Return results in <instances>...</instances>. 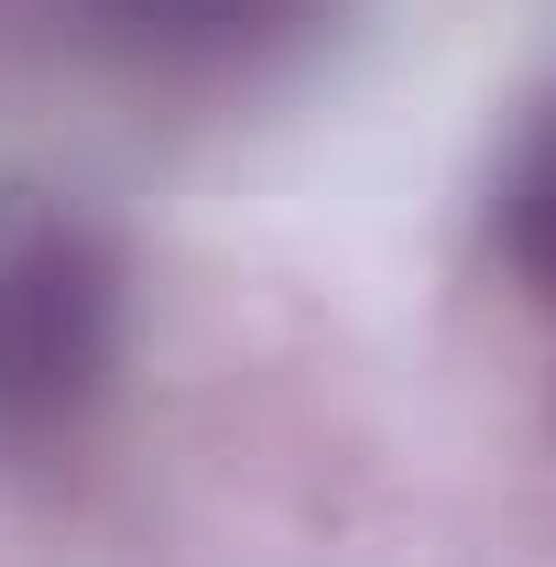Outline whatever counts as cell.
<instances>
[{
	"mask_svg": "<svg viewBox=\"0 0 556 567\" xmlns=\"http://www.w3.org/2000/svg\"><path fill=\"white\" fill-rule=\"evenodd\" d=\"M121 371V251L66 197L0 208V470L66 447Z\"/></svg>",
	"mask_w": 556,
	"mask_h": 567,
	"instance_id": "cell-1",
	"label": "cell"
},
{
	"mask_svg": "<svg viewBox=\"0 0 556 567\" xmlns=\"http://www.w3.org/2000/svg\"><path fill=\"white\" fill-rule=\"evenodd\" d=\"M66 22L76 44H99L142 76H229L295 44L317 22V0H66Z\"/></svg>",
	"mask_w": 556,
	"mask_h": 567,
	"instance_id": "cell-2",
	"label": "cell"
},
{
	"mask_svg": "<svg viewBox=\"0 0 556 567\" xmlns=\"http://www.w3.org/2000/svg\"><path fill=\"white\" fill-rule=\"evenodd\" d=\"M491 240H502V262L535 284L556 306V99L524 121L513 142V164H502V197H491Z\"/></svg>",
	"mask_w": 556,
	"mask_h": 567,
	"instance_id": "cell-3",
	"label": "cell"
}]
</instances>
